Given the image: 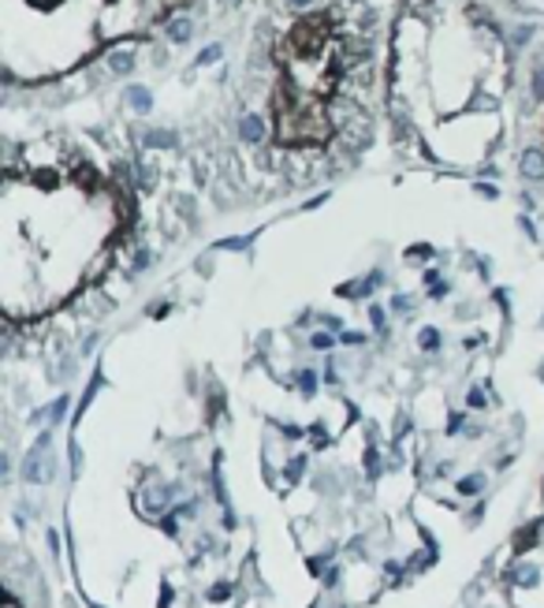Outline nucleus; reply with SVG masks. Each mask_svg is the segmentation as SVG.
<instances>
[{"label":"nucleus","mask_w":544,"mask_h":608,"mask_svg":"<svg viewBox=\"0 0 544 608\" xmlns=\"http://www.w3.org/2000/svg\"><path fill=\"white\" fill-rule=\"evenodd\" d=\"M123 202L90 165H34L4 183V310L41 318L75 299L120 236Z\"/></svg>","instance_id":"obj_1"},{"label":"nucleus","mask_w":544,"mask_h":608,"mask_svg":"<svg viewBox=\"0 0 544 608\" xmlns=\"http://www.w3.org/2000/svg\"><path fill=\"white\" fill-rule=\"evenodd\" d=\"M365 52L333 12H314L276 49L273 120L283 146H321L336 135L347 97L362 79Z\"/></svg>","instance_id":"obj_2"},{"label":"nucleus","mask_w":544,"mask_h":608,"mask_svg":"<svg viewBox=\"0 0 544 608\" xmlns=\"http://www.w3.org/2000/svg\"><path fill=\"white\" fill-rule=\"evenodd\" d=\"M183 0H86V8L94 12L97 31L105 38L112 34H135L142 26H154L165 20L168 12H176Z\"/></svg>","instance_id":"obj_3"},{"label":"nucleus","mask_w":544,"mask_h":608,"mask_svg":"<svg viewBox=\"0 0 544 608\" xmlns=\"http://www.w3.org/2000/svg\"><path fill=\"white\" fill-rule=\"evenodd\" d=\"M522 8H544V0H519Z\"/></svg>","instance_id":"obj_4"}]
</instances>
